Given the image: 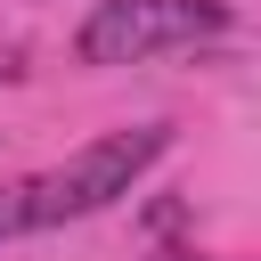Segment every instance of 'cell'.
Segmentation results:
<instances>
[{
	"instance_id": "6da1fadb",
	"label": "cell",
	"mask_w": 261,
	"mask_h": 261,
	"mask_svg": "<svg viewBox=\"0 0 261 261\" xmlns=\"http://www.w3.org/2000/svg\"><path fill=\"white\" fill-rule=\"evenodd\" d=\"M163 147H171V130H163V122L106 130V139L73 147L57 171L24 179V228H57V220H90V212L122 204V196L139 188V171H147V163H163Z\"/></svg>"
},
{
	"instance_id": "7a4b0ae2",
	"label": "cell",
	"mask_w": 261,
	"mask_h": 261,
	"mask_svg": "<svg viewBox=\"0 0 261 261\" xmlns=\"http://www.w3.org/2000/svg\"><path fill=\"white\" fill-rule=\"evenodd\" d=\"M220 33H237L228 0H98L73 33V57L82 65H147L163 49H204Z\"/></svg>"
},
{
	"instance_id": "3957f363",
	"label": "cell",
	"mask_w": 261,
	"mask_h": 261,
	"mask_svg": "<svg viewBox=\"0 0 261 261\" xmlns=\"http://www.w3.org/2000/svg\"><path fill=\"white\" fill-rule=\"evenodd\" d=\"M16 228H24V179H16V188H0V245H8Z\"/></svg>"
},
{
	"instance_id": "277c9868",
	"label": "cell",
	"mask_w": 261,
	"mask_h": 261,
	"mask_svg": "<svg viewBox=\"0 0 261 261\" xmlns=\"http://www.w3.org/2000/svg\"><path fill=\"white\" fill-rule=\"evenodd\" d=\"M155 261H196V253H155Z\"/></svg>"
}]
</instances>
